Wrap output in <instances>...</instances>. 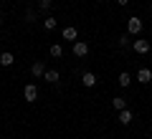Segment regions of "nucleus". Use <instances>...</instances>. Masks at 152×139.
Returning a JSON list of instances; mask_svg holds the SVG:
<instances>
[{"label": "nucleus", "instance_id": "obj_1", "mask_svg": "<svg viewBox=\"0 0 152 139\" xmlns=\"http://www.w3.org/2000/svg\"><path fill=\"white\" fill-rule=\"evenodd\" d=\"M140 31H142V20L140 18H129V20H127V33H129V36H137Z\"/></svg>", "mask_w": 152, "mask_h": 139}, {"label": "nucleus", "instance_id": "obj_2", "mask_svg": "<svg viewBox=\"0 0 152 139\" xmlns=\"http://www.w3.org/2000/svg\"><path fill=\"white\" fill-rule=\"evenodd\" d=\"M86 53H89V43H84V41H74V56L84 58Z\"/></svg>", "mask_w": 152, "mask_h": 139}, {"label": "nucleus", "instance_id": "obj_3", "mask_svg": "<svg viewBox=\"0 0 152 139\" xmlns=\"http://www.w3.org/2000/svg\"><path fill=\"white\" fill-rule=\"evenodd\" d=\"M23 96H26V101H36V99H38V89H36V84H26V89H23Z\"/></svg>", "mask_w": 152, "mask_h": 139}, {"label": "nucleus", "instance_id": "obj_4", "mask_svg": "<svg viewBox=\"0 0 152 139\" xmlns=\"http://www.w3.org/2000/svg\"><path fill=\"white\" fill-rule=\"evenodd\" d=\"M137 79H140L142 84H150V81H152V71L150 68H140V71H137Z\"/></svg>", "mask_w": 152, "mask_h": 139}, {"label": "nucleus", "instance_id": "obj_5", "mask_svg": "<svg viewBox=\"0 0 152 139\" xmlns=\"http://www.w3.org/2000/svg\"><path fill=\"white\" fill-rule=\"evenodd\" d=\"M81 81H84V86H86V89H91V86H96V76H94L91 71H86Z\"/></svg>", "mask_w": 152, "mask_h": 139}, {"label": "nucleus", "instance_id": "obj_6", "mask_svg": "<svg viewBox=\"0 0 152 139\" xmlns=\"http://www.w3.org/2000/svg\"><path fill=\"white\" fill-rule=\"evenodd\" d=\"M43 71H46L43 61H36V63L31 66V74H33V76H43Z\"/></svg>", "mask_w": 152, "mask_h": 139}, {"label": "nucleus", "instance_id": "obj_7", "mask_svg": "<svg viewBox=\"0 0 152 139\" xmlns=\"http://www.w3.org/2000/svg\"><path fill=\"white\" fill-rule=\"evenodd\" d=\"M43 76H46V81H48V84H58V79H61L58 71H53V68H51V71H43Z\"/></svg>", "mask_w": 152, "mask_h": 139}, {"label": "nucleus", "instance_id": "obj_8", "mask_svg": "<svg viewBox=\"0 0 152 139\" xmlns=\"http://www.w3.org/2000/svg\"><path fill=\"white\" fill-rule=\"evenodd\" d=\"M134 51L137 53H147L150 51V41H134Z\"/></svg>", "mask_w": 152, "mask_h": 139}, {"label": "nucleus", "instance_id": "obj_9", "mask_svg": "<svg viewBox=\"0 0 152 139\" xmlns=\"http://www.w3.org/2000/svg\"><path fill=\"white\" fill-rule=\"evenodd\" d=\"M0 63H3V66H13V63H15L13 53H8V51H5V53H0Z\"/></svg>", "mask_w": 152, "mask_h": 139}, {"label": "nucleus", "instance_id": "obj_10", "mask_svg": "<svg viewBox=\"0 0 152 139\" xmlns=\"http://www.w3.org/2000/svg\"><path fill=\"white\" fill-rule=\"evenodd\" d=\"M129 84H132V76L127 74V71H122V74H119V86H122V89H127Z\"/></svg>", "mask_w": 152, "mask_h": 139}, {"label": "nucleus", "instance_id": "obj_11", "mask_svg": "<svg viewBox=\"0 0 152 139\" xmlns=\"http://www.w3.org/2000/svg\"><path fill=\"white\" fill-rule=\"evenodd\" d=\"M48 53L53 56V58H61V56H64V48H61L58 43H53V46H51V48H48Z\"/></svg>", "mask_w": 152, "mask_h": 139}, {"label": "nucleus", "instance_id": "obj_12", "mask_svg": "<svg viewBox=\"0 0 152 139\" xmlns=\"http://www.w3.org/2000/svg\"><path fill=\"white\" fill-rule=\"evenodd\" d=\"M76 28H64V41H76Z\"/></svg>", "mask_w": 152, "mask_h": 139}, {"label": "nucleus", "instance_id": "obj_13", "mask_svg": "<svg viewBox=\"0 0 152 139\" xmlns=\"http://www.w3.org/2000/svg\"><path fill=\"white\" fill-rule=\"evenodd\" d=\"M112 106L117 109V111H122V109H127V101L122 96H117V99H112Z\"/></svg>", "mask_w": 152, "mask_h": 139}, {"label": "nucleus", "instance_id": "obj_14", "mask_svg": "<svg viewBox=\"0 0 152 139\" xmlns=\"http://www.w3.org/2000/svg\"><path fill=\"white\" fill-rule=\"evenodd\" d=\"M119 122L122 124H129L132 122V111H129V109H122V111H119Z\"/></svg>", "mask_w": 152, "mask_h": 139}, {"label": "nucleus", "instance_id": "obj_15", "mask_svg": "<svg viewBox=\"0 0 152 139\" xmlns=\"http://www.w3.org/2000/svg\"><path fill=\"white\" fill-rule=\"evenodd\" d=\"M43 25H46V31H53V28H56V18H46Z\"/></svg>", "mask_w": 152, "mask_h": 139}, {"label": "nucleus", "instance_id": "obj_16", "mask_svg": "<svg viewBox=\"0 0 152 139\" xmlns=\"http://www.w3.org/2000/svg\"><path fill=\"white\" fill-rule=\"evenodd\" d=\"M26 20H28V23L36 20V10H26Z\"/></svg>", "mask_w": 152, "mask_h": 139}, {"label": "nucleus", "instance_id": "obj_17", "mask_svg": "<svg viewBox=\"0 0 152 139\" xmlns=\"http://www.w3.org/2000/svg\"><path fill=\"white\" fill-rule=\"evenodd\" d=\"M38 8H41V10H48V8H51V0H41V3H38Z\"/></svg>", "mask_w": 152, "mask_h": 139}, {"label": "nucleus", "instance_id": "obj_18", "mask_svg": "<svg viewBox=\"0 0 152 139\" xmlns=\"http://www.w3.org/2000/svg\"><path fill=\"white\" fill-rule=\"evenodd\" d=\"M117 5H129V0H117Z\"/></svg>", "mask_w": 152, "mask_h": 139}, {"label": "nucleus", "instance_id": "obj_19", "mask_svg": "<svg viewBox=\"0 0 152 139\" xmlns=\"http://www.w3.org/2000/svg\"><path fill=\"white\" fill-rule=\"evenodd\" d=\"M0 25H3V18H0Z\"/></svg>", "mask_w": 152, "mask_h": 139}]
</instances>
